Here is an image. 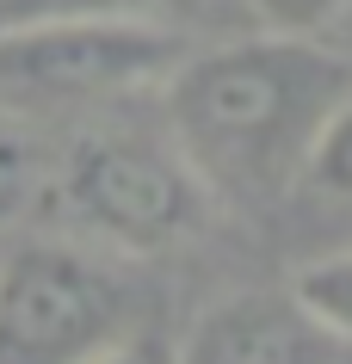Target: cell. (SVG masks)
<instances>
[{
  "mask_svg": "<svg viewBox=\"0 0 352 364\" xmlns=\"http://www.w3.org/2000/svg\"><path fill=\"white\" fill-rule=\"evenodd\" d=\"M352 93V62L315 38H229L167 75V136L204 192L266 204L297 192L328 112Z\"/></svg>",
  "mask_w": 352,
  "mask_h": 364,
  "instance_id": "1",
  "label": "cell"
},
{
  "mask_svg": "<svg viewBox=\"0 0 352 364\" xmlns=\"http://www.w3.org/2000/svg\"><path fill=\"white\" fill-rule=\"evenodd\" d=\"M186 38L137 6H87L0 25V93L38 105L124 99L174 75Z\"/></svg>",
  "mask_w": 352,
  "mask_h": 364,
  "instance_id": "2",
  "label": "cell"
},
{
  "mask_svg": "<svg viewBox=\"0 0 352 364\" xmlns=\"http://www.w3.org/2000/svg\"><path fill=\"white\" fill-rule=\"evenodd\" d=\"M137 290L87 247L19 241L0 253V364H80L130 340Z\"/></svg>",
  "mask_w": 352,
  "mask_h": 364,
  "instance_id": "3",
  "label": "cell"
},
{
  "mask_svg": "<svg viewBox=\"0 0 352 364\" xmlns=\"http://www.w3.org/2000/svg\"><path fill=\"white\" fill-rule=\"evenodd\" d=\"M62 204L105 247L161 253V247H179L204 223V179L186 167L174 136L155 142V136L105 130L68 154Z\"/></svg>",
  "mask_w": 352,
  "mask_h": 364,
  "instance_id": "4",
  "label": "cell"
},
{
  "mask_svg": "<svg viewBox=\"0 0 352 364\" xmlns=\"http://www.w3.org/2000/svg\"><path fill=\"white\" fill-rule=\"evenodd\" d=\"M334 352L291 290H229L192 315L174 364H334Z\"/></svg>",
  "mask_w": 352,
  "mask_h": 364,
  "instance_id": "5",
  "label": "cell"
},
{
  "mask_svg": "<svg viewBox=\"0 0 352 364\" xmlns=\"http://www.w3.org/2000/svg\"><path fill=\"white\" fill-rule=\"evenodd\" d=\"M291 296L309 309V321L328 333L334 346H352V247L346 253H321L309 266H297Z\"/></svg>",
  "mask_w": 352,
  "mask_h": 364,
  "instance_id": "6",
  "label": "cell"
},
{
  "mask_svg": "<svg viewBox=\"0 0 352 364\" xmlns=\"http://www.w3.org/2000/svg\"><path fill=\"white\" fill-rule=\"evenodd\" d=\"M297 186H309L315 198L352 210V93L340 99V105L328 112V124L315 130L309 161H303V179H297Z\"/></svg>",
  "mask_w": 352,
  "mask_h": 364,
  "instance_id": "7",
  "label": "cell"
},
{
  "mask_svg": "<svg viewBox=\"0 0 352 364\" xmlns=\"http://www.w3.org/2000/svg\"><path fill=\"white\" fill-rule=\"evenodd\" d=\"M38 167H43L38 142H31L19 124L0 117V229L31 204V192H38Z\"/></svg>",
  "mask_w": 352,
  "mask_h": 364,
  "instance_id": "8",
  "label": "cell"
},
{
  "mask_svg": "<svg viewBox=\"0 0 352 364\" xmlns=\"http://www.w3.org/2000/svg\"><path fill=\"white\" fill-rule=\"evenodd\" d=\"M260 19V31H284V38H321L352 0H241Z\"/></svg>",
  "mask_w": 352,
  "mask_h": 364,
  "instance_id": "9",
  "label": "cell"
},
{
  "mask_svg": "<svg viewBox=\"0 0 352 364\" xmlns=\"http://www.w3.org/2000/svg\"><path fill=\"white\" fill-rule=\"evenodd\" d=\"M124 6H137V13H149V19H174L179 25H198V19H216V13H229V6H241V0H124Z\"/></svg>",
  "mask_w": 352,
  "mask_h": 364,
  "instance_id": "10",
  "label": "cell"
},
{
  "mask_svg": "<svg viewBox=\"0 0 352 364\" xmlns=\"http://www.w3.org/2000/svg\"><path fill=\"white\" fill-rule=\"evenodd\" d=\"M87 6H124V0H0V25L50 19V13H87Z\"/></svg>",
  "mask_w": 352,
  "mask_h": 364,
  "instance_id": "11",
  "label": "cell"
},
{
  "mask_svg": "<svg viewBox=\"0 0 352 364\" xmlns=\"http://www.w3.org/2000/svg\"><path fill=\"white\" fill-rule=\"evenodd\" d=\"M80 364H174V358H161V352H149L137 340H117V346H105V352H93V358H80Z\"/></svg>",
  "mask_w": 352,
  "mask_h": 364,
  "instance_id": "12",
  "label": "cell"
}]
</instances>
